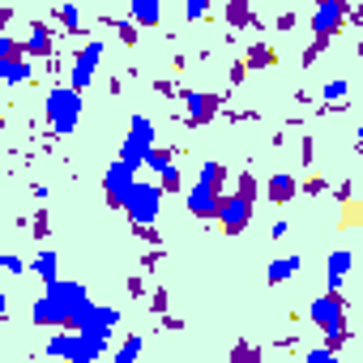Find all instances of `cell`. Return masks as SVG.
<instances>
[{"mask_svg":"<svg viewBox=\"0 0 363 363\" xmlns=\"http://www.w3.org/2000/svg\"><path fill=\"white\" fill-rule=\"evenodd\" d=\"M90 295L82 282H48V295H39L30 303V320L35 325H52V329H82V320L90 316Z\"/></svg>","mask_w":363,"mask_h":363,"instance_id":"cell-1","label":"cell"},{"mask_svg":"<svg viewBox=\"0 0 363 363\" xmlns=\"http://www.w3.org/2000/svg\"><path fill=\"white\" fill-rule=\"evenodd\" d=\"M308 320H312L316 329H325V337H329L333 350L346 342V303H342V295H337L333 286L308 303Z\"/></svg>","mask_w":363,"mask_h":363,"instance_id":"cell-2","label":"cell"},{"mask_svg":"<svg viewBox=\"0 0 363 363\" xmlns=\"http://www.w3.org/2000/svg\"><path fill=\"white\" fill-rule=\"evenodd\" d=\"M77 120H82V90H77L73 82L52 86V90H48V124H52V133L69 137V133L77 128Z\"/></svg>","mask_w":363,"mask_h":363,"instance_id":"cell-3","label":"cell"},{"mask_svg":"<svg viewBox=\"0 0 363 363\" xmlns=\"http://www.w3.org/2000/svg\"><path fill=\"white\" fill-rule=\"evenodd\" d=\"M48 354H52V359H69V363H94V359L107 354V346H99V342H94L90 333H82V329H60V333L48 337Z\"/></svg>","mask_w":363,"mask_h":363,"instance_id":"cell-4","label":"cell"},{"mask_svg":"<svg viewBox=\"0 0 363 363\" xmlns=\"http://www.w3.org/2000/svg\"><path fill=\"white\" fill-rule=\"evenodd\" d=\"M252 175H240V193H227L223 197V210H218V223L227 235H240L248 223H252Z\"/></svg>","mask_w":363,"mask_h":363,"instance_id":"cell-5","label":"cell"},{"mask_svg":"<svg viewBox=\"0 0 363 363\" xmlns=\"http://www.w3.org/2000/svg\"><path fill=\"white\" fill-rule=\"evenodd\" d=\"M162 184H141L137 179V189H133V197H128V206H124V214H128V223L133 227H150L154 218H158V210H162Z\"/></svg>","mask_w":363,"mask_h":363,"instance_id":"cell-6","label":"cell"},{"mask_svg":"<svg viewBox=\"0 0 363 363\" xmlns=\"http://www.w3.org/2000/svg\"><path fill=\"white\" fill-rule=\"evenodd\" d=\"M150 154H154V124H150V116H133L128 133H124V145H120V158L133 162V167H145Z\"/></svg>","mask_w":363,"mask_h":363,"instance_id":"cell-7","label":"cell"},{"mask_svg":"<svg viewBox=\"0 0 363 363\" xmlns=\"http://www.w3.org/2000/svg\"><path fill=\"white\" fill-rule=\"evenodd\" d=\"M133 189H137V167L124 162V158H116V162L103 171V193H107V201H111L116 210H124L128 197H133Z\"/></svg>","mask_w":363,"mask_h":363,"instance_id":"cell-8","label":"cell"},{"mask_svg":"<svg viewBox=\"0 0 363 363\" xmlns=\"http://www.w3.org/2000/svg\"><path fill=\"white\" fill-rule=\"evenodd\" d=\"M184 206H189V214L201 218V223H206V218H218V210H223V189L197 179V184L189 189V197H184Z\"/></svg>","mask_w":363,"mask_h":363,"instance_id":"cell-9","label":"cell"},{"mask_svg":"<svg viewBox=\"0 0 363 363\" xmlns=\"http://www.w3.org/2000/svg\"><path fill=\"white\" fill-rule=\"evenodd\" d=\"M346 22V0H316V13H312V35L316 39H329L337 26Z\"/></svg>","mask_w":363,"mask_h":363,"instance_id":"cell-10","label":"cell"},{"mask_svg":"<svg viewBox=\"0 0 363 363\" xmlns=\"http://www.w3.org/2000/svg\"><path fill=\"white\" fill-rule=\"evenodd\" d=\"M99 60H103V39H90L77 56H73V73H69V82L77 86V90H86L90 82H94V69H99Z\"/></svg>","mask_w":363,"mask_h":363,"instance_id":"cell-11","label":"cell"},{"mask_svg":"<svg viewBox=\"0 0 363 363\" xmlns=\"http://www.w3.org/2000/svg\"><path fill=\"white\" fill-rule=\"evenodd\" d=\"M214 111H218V94H201V90L189 94V124H193V128H197V124H210Z\"/></svg>","mask_w":363,"mask_h":363,"instance_id":"cell-12","label":"cell"},{"mask_svg":"<svg viewBox=\"0 0 363 363\" xmlns=\"http://www.w3.org/2000/svg\"><path fill=\"white\" fill-rule=\"evenodd\" d=\"M35 77V60H0V82H5V86H26Z\"/></svg>","mask_w":363,"mask_h":363,"instance_id":"cell-13","label":"cell"},{"mask_svg":"<svg viewBox=\"0 0 363 363\" xmlns=\"http://www.w3.org/2000/svg\"><path fill=\"white\" fill-rule=\"evenodd\" d=\"M128 13L137 26H158L162 22V0H128Z\"/></svg>","mask_w":363,"mask_h":363,"instance_id":"cell-14","label":"cell"},{"mask_svg":"<svg viewBox=\"0 0 363 363\" xmlns=\"http://www.w3.org/2000/svg\"><path fill=\"white\" fill-rule=\"evenodd\" d=\"M350 261H354V257H350V248H337V252H329L325 278H329V286H333V291H337V286H342V278L350 274Z\"/></svg>","mask_w":363,"mask_h":363,"instance_id":"cell-15","label":"cell"},{"mask_svg":"<svg viewBox=\"0 0 363 363\" xmlns=\"http://www.w3.org/2000/svg\"><path fill=\"white\" fill-rule=\"evenodd\" d=\"M30 269H35V274L43 278V286H48V282H56V278H60V257H56L52 248H43V252H35Z\"/></svg>","mask_w":363,"mask_h":363,"instance_id":"cell-16","label":"cell"},{"mask_svg":"<svg viewBox=\"0 0 363 363\" xmlns=\"http://www.w3.org/2000/svg\"><path fill=\"white\" fill-rule=\"evenodd\" d=\"M26 52H30V60H35V56H52V30H48L43 22L30 26V35H26Z\"/></svg>","mask_w":363,"mask_h":363,"instance_id":"cell-17","label":"cell"},{"mask_svg":"<svg viewBox=\"0 0 363 363\" xmlns=\"http://www.w3.org/2000/svg\"><path fill=\"white\" fill-rule=\"evenodd\" d=\"M295 274H299V257H278V261H269V269H265L269 286H278V282H291Z\"/></svg>","mask_w":363,"mask_h":363,"instance_id":"cell-18","label":"cell"},{"mask_svg":"<svg viewBox=\"0 0 363 363\" xmlns=\"http://www.w3.org/2000/svg\"><path fill=\"white\" fill-rule=\"evenodd\" d=\"M265 193H269V201H291L295 197V179L291 175H269V184H265Z\"/></svg>","mask_w":363,"mask_h":363,"instance_id":"cell-19","label":"cell"},{"mask_svg":"<svg viewBox=\"0 0 363 363\" xmlns=\"http://www.w3.org/2000/svg\"><path fill=\"white\" fill-rule=\"evenodd\" d=\"M197 179H206V184L223 189V179H227V167H223L218 158H206V162H201V171H197Z\"/></svg>","mask_w":363,"mask_h":363,"instance_id":"cell-20","label":"cell"},{"mask_svg":"<svg viewBox=\"0 0 363 363\" xmlns=\"http://www.w3.org/2000/svg\"><path fill=\"white\" fill-rule=\"evenodd\" d=\"M346 90H350V82H346V77H333V82H325L320 99H325V103H346Z\"/></svg>","mask_w":363,"mask_h":363,"instance_id":"cell-21","label":"cell"},{"mask_svg":"<svg viewBox=\"0 0 363 363\" xmlns=\"http://www.w3.org/2000/svg\"><path fill=\"white\" fill-rule=\"evenodd\" d=\"M141 346H145V342L133 333V337H124V342L116 346V354H111V359H116V363H128V359H137V354H141Z\"/></svg>","mask_w":363,"mask_h":363,"instance_id":"cell-22","label":"cell"},{"mask_svg":"<svg viewBox=\"0 0 363 363\" xmlns=\"http://www.w3.org/2000/svg\"><path fill=\"white\" fill-rule=\"evenodd\" d=\"M158 184H162L167 193H179V189H184V179H179V167H175V162H171V167L158 175Z\"/></svg>","mask_w":363,"mask_h":363,"instance_id":"cell-23","label":"cell"},{"mask_svg":"<svg viewBox=\"0 0 363 363\" xmlns=\"http://www.w3.org/2000/svg\"><path fill=\"white\" fill-rule=\"evenodd\" d=\"M56 18H60V26H65V30H77V26H82L77 5H60V9H56Z\"/></svg>","mask_w":363,"mask_h":363,"instance_id":"cell-24","label":"cell"},{"mask_svg":"<svg viewBox=\"0 0 363 363\" xmlns=\"http://www.w3.org/2000/svg\"><path fill=\"white\" fill-rule=\"evenodd\" d=\"M145 167H150V171H154V175H162V171H167V167H171V150H158V145H154V154H150V158H145Z\"/></svg>","mask_w":363,"mask_h":363,"instance_id":"cell-25","label":"cell"},{"mask_svg":"<svg viewBox=\"0 0 363 363\" xmlns=\"http://www.w3.org/2000/svg\"><path fill=\"white\" fill-rule=\"evenodd\" d=\"M210 13V0H184V18L189 22H201Z\"/></svg>","mask_w":363,"mask_h":363,"instance_id":"cell-26","label":"cell"},{"mask_svg":"<svg viewBox=\"0 0 363 363\" xmlns=\"http://www.w3.org/2000/svg\"><path fill=\"white\" fill-rule=\"evenodd\" d=\"M22 48H26V43H18L13 35H5V39H0V60H18Z\"/></svg>","mask_w":363,"mask_h":363,"instance_id":"cell-27","label":"cell"},{"mask_svg":"<svg viewBox=\"0 0 363 363\" xmlns=\"http://www.w3.org/2000/svg\"><path fill=\"white\" fill-rule=\"evenodd\" d=\"M227 18H231L235 26H248V18H252V13H248V5H231V9H227Z\"/></svg>","mask_w":363,"mask_h":363,"instance_id":"cell-28","label":"cell"},{"mask_svg":"<svg viewBox=\"0 0 363 363\" xmlns=\"http://www.w3.org/2000/svg\"><path fill=\"white\" fill-rule=\"evenodd\" d=\"M5 269H9V274H26L30 265H26V261H22L18 252H5Z\"/></svg>","mask_w":363,"mask_h":363,"instance_id":"cell-29","label":"cell"},{"mask_svg":"<svg viewBox=\"0 0 363 363\" xmlns=\"http://www.w3.org/2000/svg\"><path fill=\"white\" fill-rule=\"evenodd\" d=\"M333 359V346H316V350H308V363H329Z\"/></svg>","mask_w":363,"mask_h":363,"instance_id":"cell-30","label":"cell"},{"mask_svg":"<svg viewBox=\"0 0 363 363\" xmlns=\"http://www.w3.org/2000/svg\"><path fill=\"white\" fill-rule=\"evenodd\" d=\"M359 150H363V124H359Z\"/></svg>","mask_w":363,"mask_h":363,"instance_id":"cell-31","label":"cell"}]
</instances>
